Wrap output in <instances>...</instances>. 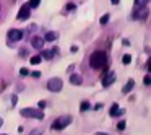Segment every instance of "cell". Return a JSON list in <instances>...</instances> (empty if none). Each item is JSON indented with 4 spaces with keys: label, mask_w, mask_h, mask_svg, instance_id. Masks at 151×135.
Segmentation results:
<instances>
[{
    "label": "cell",
    "mask_w": 151,
    "mask_h": 135,
    "mask_svg": "<svg viewBox=\"0 0 151 135\" xmlns=\"http://www.w3.org/2000/svg\"><path fill=\"white\" fill-rule=\"evenodd\" d=\"M89 65H91L93 69H96V70L104 69V67L107 65V56H106V52H102V51L93 52L91 57H89Z\"/></svg>",
    "instance_id": "cell-1"
},
{
    "label": "cell",
    "mask_w": 151,
    "mask_h": 135,
    "mask_svg": "<svg viewBox=\"0 0 151 135\" xmlns=\"http://www.w3.org/2000/svg\"><path fill=\"white\" fill-rule=\"evenodd\" d=\"M62 88H63L62 78H57V77H54V78H50L49 82H47V90H49V91H52V93L62 91Z\"/></svg>",
    "instance_id": "cell-2"
},
{
    "label": "cell",
    "mask_w": 151,
    "mask_h": 135,
    "mask_svg": "<svg viewBox=\"0 0 151 135\" xmlns=\"http://www.w3.org/2000/svg\"><path fill=\"white\" fill-rule=\"evenodd\" d=\"M70 122H72V117H70V116H62V117H59V119L54 121L52 129L54 130H63L67 125H70Z\"/></svg>",
    "instance_id": "cell-3"
},
{
    "label": "cell",
    "mask_w": 151,
    "mask_h": 135,
    "mask_svg": "<svg viewBox=\"0 0 151 135\" xmlns=\"http://www.w3.org/2000/svg\"><path fill=\"white\" fill-rule=\"evenodd\" d=\"M21 116L23 117H36V119H42L44 114L41 109H34V108H24L21 109Z\"/></svg>",
    "instance_id": "cell-4"
},
{
    "label": "cell",
    "mask_w": 151,
    "mask_h": 135,
    "mask_svg": "<svg viewBox=\"0 0 151 135\" xmlns=\"http://www.w3.org/2000/svg\"><path fill=\"white\" fill-rule=\"evenodd\" d=\"M23 36H24V33L21 30H10V31H8V34H7L8 41H12V43L21 41V39H23Z\"/></svg>",
    "instance_id": "cell-5"
},
{
    "label": "cell",
    "mask_w": 151,
    "mask_h": 135,
    "mask_svg": "<svg viewBox=\"0 0 151 135\" xmlns=\"http://www.w3.org/2000/svg\"><path fill=\"white\" fill-rule=\"evenodd\" d=\"M31 17V8L28 7V5H23V7L20 8V12H18V20L20 21H24V20H28V18Z\"/></svg>",
    "instance_id": "cell-6"
},
{
    "label": "cell",
    "mask_w": 151,
    "mask_h": 135,
    "mask_svg": "<svg viewBox=\"0 0 151 135\" xmlns=\"http://www.w3.org/2000/svg\"><path fill=\"white\" fill-rule=\"evenodd\" d=\"M146 17H148V8H146V7L137 8V10L133 12V18H135V20H138V18H141V20H145Z\"/></svg>",
    "instance_id": "cell-7"
},
{
    "label": "cell",
    "mask_w": 151,
    "mask_h": 135,
    "mask_svg": "<svg viewBox=\"0 0 151 135\" xmlns=\"http://www.w3.org/2000/svg\"><path fill=\"white\" fill-rule=\"evenodd\" d=\"M31 46L34 47V49H42L44 47V39L42 38H39V36H33L31 38Z\"/></svg>",
    "instance_id": "cell-8"
},
{
    "label": "cell",
    "mask_w": 151,
    "mask_h": 135,
    "mask_svg": "<svg viewBox=\"0 0 151 135\" xmlns=\"http://www.w3.org/2000/svg\"><path fill=\"white\" fill-rule=\"evenodd\" d=\"M114 80H115V73H114V72H109L107 75H106L104 78H102V86H104V88L111 86L112 83H114Z\"/></svg>",
    "instance_id": "cell-9"
},
{
    "label": "cell",
    "mask_w": 151,
    "mask_h": 135,
    "mask_svg": "<svg viewBox=\"0 0 151 135\" xmlns=\"http://www.w3.org/2000/svg\"><path fill=\"white\" fill-rule=\"evenodd\" d=\"M81 82H83V78H81V75H78V73H72L70 75V83L72 85H81Z\"/></svg>",
    "instance_id": "cell-10"
},
{
    "label": "cell",
    "mask_w": 151,
    "mask_h": 135,
    "mask_svg": "<svg viewBox=\"0 0 151 135\" xmlns=\"http://www.w3.org/2000/svg\"><path fill=\"white\" fill-rule=\"evenodd\" d=\"M57 38H59V34H57L55 31H47L46 36H44V41H47V43H52V41H55Z\"/></svg>",
    "instance_id": "cell-11"
},
{
    "label": "cell",
    "mask_w": 151,
    "mask_h": 135,
    "mask_svg": "<svg viewBox=\"0 0 151 135\" xmlns=\"http://www.w3.org/2000/svg\"><path fill=\"white\" fill-rule=\"evenodd\" d=\"M109 114L111 116H122L124 114V109H119V104H112V108L109 109Z\"/></svg>",
    "instance_id": "cell-12"
},
{
    "label": "cell",
    "mask_w": 151,
    "mask_h": 135,
    "mask_svg": "<svg viewBox=\"0 0 151 135\" xmlns=\"http://www.w3.org/2000/svg\"><path fill=\"white\" fill-rule=\"evenodd\" d=\"M133 86H135V82H133V80H128V82H127V85H125L124 88H122V91H124V95H127V93H130L132 90H133Z\"/></svg>",
    "instance_id": "cell-13"
},
{
    "label": "cell",
    "mask_w": 151,
    "mask_h": 135,
    "mask_svg": "<svg viewBox=\"0 0 151 135\" xmlns=\"http://www.w3.org/2000/svg\"><path fill=\"white\" fill-rule=\"evenodd\" d=\"M150 4V0H135V8H141V7H146Z\"/></svg>",
    "instance_id": "cell-14"
},
{
    "label": "cell",
    "mask_w": 151,
    "mask_h": 135,
    "mask_svg": "<svg viewBox=\"0 0 151 135\" xmlns=\"http://www.w3.org/2000/svg\"><path fill=\"white\" fill-rule=\"evenodd\" d=\"M52 51H42V52H41V59H46V60H50L52 59Z\"/></svg>",
    "instance_id": "cell-15"
},
{
    "label": "cell",
    "mask_w": 151,
    "mask_h": 135,
    "mask_svg": "<svg viewBox=\"0 0 151 135\" xmlns=\"http://www.w3.org/2000/svg\"><path fill=\"white\" fill-rule=\"evenodd\" d=\"M39 4H41V0H29L26 5L29 8H37V7H39Z\"/></svg>",
    "instance_id": "cell-16"
},
{
    "label": "cell",
    "mask_w": 151,
    "mask_h": 135,
    "mask_svg": "<svg viewBox=\"0 0 151 135\" xmlns=\"http://www.w3.org/2000/svg\"><path fill=\"white\" fill-rule=\"evenodd\" d=\"M41 60H42V59H41V56H33L29 59V62L33 64V65H37V64H41Z\"/></svg>",
    "instance_id": "cell-17"
},
{
    "label": "cell",
    "mask_w": 151,
    "mask_h": 135,
    "mask_svg": "<svg viewBox=\"0 0 151 135\" xmlns=\"http://www.w3.org/2000/svg\"><path fill=\"white\" fill-rule=\"evenodd\" d=\"M130 62H132V56H130V54H125V56L122 57V64H125V65H128Z\"/></svg>",
    "instance_id": "cell-18"
},
{
    "label": "cell",
    "mask_w": 151,
    "mask_h": 135,
    "mask_svg": "<svg viewBox=\"0 0 151 135\" xmlns=\"http://www.w3.org/2000/svg\"><path fill=\"white\" fill-rule=\"evenodd\" d=\"M88 109H89V103H88V101H83L81 106H80V111L85 112V111H88Z\"/></svg>",
    "instance_id": "cell-19"
},
{
    "label": "cell",
    "mask_w": 151,
    "mask_h": 135,
    "mask_svg": "<svg viewBox=\"0 0 151 135\" xmlns=\"http://www.w3.org/2000/svg\"><path fill=\"white\" fill-rule=\"evenodd\" d=\"M125 127H127V122H125V121H120V122L117 124V129H119V130H124Z\"/></svg>",
    "instance_id": "cell-20"
},
{
    "label": "cell",
    "mask_w": 151,
    "mask_h": 135,
    "mask_svg": "<svg viewBox=\"0 0 151 135\" xmlns=\"http://www.w3.org/2000/svg\"><path fill=\"white\" fill-rule=\"evenodd\" d=\"M109 17H111L109 13L102 15V18H101V25H106V23H107V21H109Z\"/></svg>",
    "instance_id": "cell-21"
},
{
    "label": "cell",
    "mask_w": 151,
    "mask_h": 135,
    "mask_svg": "<svg viewBox=\"0 0 151 135\" xmlns=\"http://www.w3.org/2000/svg\"><path fill=\"white\" fill-rule=\"evenodd\" d=\"M28 73H29V70H28V69H21V70H20V75H21V77H26Z\"/></svg>",
    "instance_id": "cell-22"
},
{
    "label": "cell",
    "mask_w": 151,
    "mask_h": 135,
    "mask_svg": "<svg viewBox=\"0 0 151 135\" xmlns=\"http://www.w3.org/2000/svg\"><path fill=\"white\" fill-rule=\"evenodd\" d=\"M143 83H145V85H150V83H151V77L146 75V77H145V80H143Z\"/></svg>",
    "instance_id": "cell-23"
},
{
    "label": "cell",
    "mask_w": 151,
    "mask_h": 135,
    "mask_svg": "<svg viewBox=\"0 0 151 135\" xmlns=\"http://www.w3.org/2000/svg\"><path fill=\"white\" fill-rule=\"evenodd\" d=\"M37 106H39V109H44V108H46V101H39V104H37Z\"/></svg>",
    "instance_id": "cell-24"
},
{
    "label": "cell",
    "mask_w": 151,
    "mask_h": 135,
    "mask_svg": "<svg viewBox=\"0 0 151 135\" xmlns=\"http://www.w3.org/2000/svg\"><path fill=\"white\" fill-rule=\"evenodd\" d=\"M29 135H41V130H39V129H36V130H33Z\"/></svg>",
    "instance_id": "cell-25"
},
{
    "label": "cell",
    "mask_w": 151,
    "mask_h": 135,
    "mask_svg": "<svg viewBox=\"0 0 151 135\" xmlns=\"http://www.w3.org/2000/svg\"><path fill=\"white\" fill-rule=\"evenodd\" d=\"M102 108V104H101V103H98V104H96L94 106V108H93V109H94V111H99V109H101Z\"/></svg>",
    "instance_id": "cell-26"
},
{
    "label": "cell",
    "mask_w": 151,
    "mask_h": 135,
    "mask_svg": "<svg viewBox=\"0 0 151 135\" xmlns=\"http://www.w3.org/2000/svg\"><path fill=\"white\" fill-rule=\"evenodd\" d=\"M31 75H33V77H36V78H39V77H41V72H33Z\"/></svg>",
    "instance_id": "cell-27"
},
{
    "label": "cell",
    "mask_w": 151,
    "mask_h": 135,
    "mask_svg": "<svg viewBox=\"0 0 151 135\" xmlns=\"http://www.w3.org/2000/svg\"><path fill=\"white\" fill-rule=\"evenodd\" d=\"M12 104H17V96H12Z\"/></svg>",
    "instance_id": "cell-28"
},
{
    "label": "cell",
    "mask_w": 151,
    "mask_h": 135,
    "mask_svg": "<svg viewBox=\"0 0 151 135\" xmlns=\"http://www.w3.org/2000/svg\"><path fill=\"white\" fill-rule=\"evenodd\" d=\"M70 51H72V52H76V51H78V47H76V46H72V47H70Z\"/></svg>",
    "instance_id": "cell-29"
},
{
    "label": "cell",
    "mask_w": 151,
    "mask_h": 135,
    "mask_svg": "<svg viewBox=\"0 0 151 135\" xmlns=\"http://www.w3.org/2000/svg\"><path fill=\"white\" fill-rule=\"evenodd\" d=\"M111 2H112L114 5H119V2H120V0H111Z\"/></svg>",
    "instance_id": "cell-30"
},
{
    "label": "cell",
    "mask_w": 151,
    "mask_h": 135,
    "mask_svg": "<svg viewBox=\"0 0 151 135\" xmlns=\"http://www.w3.org/2000/svg\"><path fill=\"white\" fill-rule=\"evenodd\" d=\"M98 135H107V134H104V132H99V134Z\"/></svg>",
    "instance_id": "cell-31"
},
{
    "label": "cell",
    "mask_w": 151,
    "mask_h": 135,
    "mask_svg": "<svg viewBox=\"0 0 151 135\" xmlns=\"http://www.w3.org/2000/svg\"><path fill=\"white\" fill-rule=\"evenodd\" d=\"M2 124H4V122H2V119H0V127H2Z\"/></svg>",
    "instance_id": "cell-32"
},
{
    "label": "cell",
    "mask_w": 151,
    "mask_h": 135,
    "mask_svg": "<svg viewBox=\"0 0 151 135\" xmlns=\"http://www.w3.org/2000/svg\"><path fill=\"white\" fill-rule=\"evenodd\" d=\"M2 135H7V134H2Z\"/></svg>",
    "instance_id": "cell-33"
}]
</instances>
